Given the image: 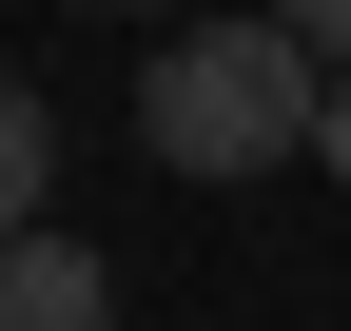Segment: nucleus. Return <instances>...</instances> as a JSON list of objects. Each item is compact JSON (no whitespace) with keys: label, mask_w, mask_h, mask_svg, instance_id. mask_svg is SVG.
Returning <instances> with one entry per match:
<instances>
[{"label":"nucleus","mask_w":351,"mask_h":331,"mask_svg":"<svg viewBox=\"0 0 351 331\" xmlns=\"http://www.w3.org/2000/svg\"><path fill=\"white\" fill-rule=\"evenodd\" d=\"M39 195H59V117L0 78V234H39Z\"/></svg>","instance_id":"7ed1b4c3"},{"label":"nucleus","mask_w":351,"mask_h":331,"mask_svg":"<svg viewBox=\"0 0 351 331\" xmlns=\"http://www.w3.org/2000/svg\"><path fill=\"white\" fill-rule=\"evenodd\" d=\"M313 98H332V59L274 20V0H254V20L156 39V78H137V137H156V176L234 195V176H274V156H313Z\"/></svg>","instance_id":"f257e3e1"},{"label":"nucleus","mask_w":351,"mask_h":331,"mask_svg":"<svg viewBox=\"0 0 351 331\" xmlns=\"http://www.w3.org/2000/svg\"><path fill=\"white\" fill-rule=\"evenodd\" d=\"M274 20H293V39H313V59H351V0H274Z\"/></svg>","instance_id":"20e7f679"},{"label":"nucleus","mask_w":351,"mask_h":331,"mask_svg":"<svg viewBox=\"0 0 351 331\" xmlns=\"http://www.w3.org/2000/svg\"><path fill=\"white\" fill-rule=\"evenodd\" d=\"M0 331H117V273L78 254L59 215H39V234H0Z\"/></svg>","instance_id":"f03ea898"},{"label":"nucleus","mask_w":351,"mask_h":331,"mask_svg":"<svg viewBox=\"0 0 351 331\" xmlns=\"http://www.w3.org/2000/svg\"><path fill=\"white\" fill-rule=\"evenodd\" d=\"M313 156H332V176H351V59H332V98H313Z\"/></svg>","instance_id":"39448f33"},{"label":"nucleus","mask_w":351,"mask_h":331,"mask_svg":"<svg viewBox=\"0 0 351 331\" xmlns=\"http://www.w3.org/2000/svg\"><path fill=\"white\" fill-rule=\"evenodd\" d=\"M137 20H156V0H137Z\"/></svg>","instance_id":"423d86ee"}]
</instances>
